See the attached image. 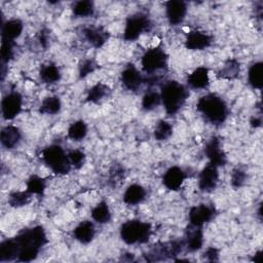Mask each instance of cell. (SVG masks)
I'll list each match as a JSON object with an SVG mask.
<instances>
[{"label": "cell", "instance_id": "6da1fadb", "mask_svg": "<svg viewBox=\"0 0 263 263\" xmlns=\"http://www.w3.org/2000/svg\"><path fill=\"white\" fill-rule=\"evenodd\" d=\"M197 111L212 124H222L228 116V107L225 101L216 93L202 96L196 103Z\"/></svg>", "mask_w": 263, "mask_h": 263}, {"label": "cell", "instance_id": "7a4b0ae2", "mask_svg": "<svg viewBox=\"0 0 263 263\" xmlns=\"http://www.w3.org/2000/svg\"><path fill=\"white\" fill-rule=\"evenodd\" d=\"M187 88L178 81L171 80L165 82L160 91L161 103L167 114H176L185 104L188 98Z\"/></svg>", "mask_w": 263, "mask_h": 263}, {"label": "cell", "instance_id": "3957f363", "mask_svg": "<svg viewBox=\"0 0 263 263\" xmlns=\"http://www.w3.org/2000/svg\"><path fill=\"white\" fill-rule=\"evenodd\" d=\"M151 224L140 220L126 221L120 227V237L127 245L147 242L151 236Z\"/></svg>", "mask_w": 263, "mask_h": 263}, {"label": "cell", "instance_id": "277c9868", "mask_svg": "<svg viewBox=\"0 0 263 263\" xmlns=\"http://www.w3.org/2000/svg\"><path fill=\"white\" fill-rule=\"evenodd\" d=\"M42 159L44 163L55 174L66 175L71 170V163L68 154L59 145H50L42 150Z\"/></svg>", "mask_w": 263, "mask_h": 263}, {"label": "cell", "instance_id": "5b68a950", "mask_svg": "<svg viewBox=\"0 0 263 263\" xmlns=\"http://www.w3.org/2000/svg\"><path fill=\"white\" fill-rule=\"evenodd\" d=\"M152 23L147 14L139 12L129 15L125 22L123 38L127 41H134L143 33L150 31Z\"/></svg>", "mask_w": 263, "mask_h": 263}, {"label": "cell", "instance_id": "8992f818", "mask_svg": "<svg viewBox=\"0 0 263 263\" xmlns=\"http://www.w3.org/2000/svg\"><path fill=\"white\" fill-rule=\"evenodd\" d=\"M185 247L184 240H174L168 242H160L155 246L147 253L146 260L147 261H159L165 260L170 258H174L178 256Z\"/></svg>", "mask_w": 263, "mask_h": 263}, {"label": "cell", "instance_id": "52a82bcc", "mask_svg": "<svg viewBox=\"0 0 263 263\" xmlns=\"http://www.w3.org/2000/svg\"><path fill=\"white\" fill-rule=\"evenodd\" d=\"M142 69L147 74L164 69L167 66V54L161 47H153L145 51L141 60Z\"/></svg>", "mask_w": 263, "mask_h": 263}, {"label": "cell", "instance_id": "ba28073f", "mask_svg": "<svg viewBox=\"0 0 263 263\" xmlns=\"http://www.w3.org/2000/svg\"><path fill=\"white\" fill-rule=\"evenodd\" d=\"M23 98L17 91H11L7 93L1 102V112L3 118L6 120H11L20 114L22 111Z\"/></svg>", "mask_w": 263, "mask_h": 263}, {"label": "cell", "instance_id": "9c48e42d", "mask_svg": "<svg viewBox=\"0 0 263 263\" xmlns=\"http://www.w3.org/2000/svg\"><path fill=\"white\" fill-rule=\"evenodd\" d=\"M204 153L209 158L210 163L216 165L217 167L224 166L227 162L226 154L221 147V142L219 138L217 137H212L209 140L204 148Z\"/></svg>", "mask_w": 263, "mask_h": 263}, {"label": "cell", "instance_id": "30bf717a", "mask_svg": "<svg viewBox=\"0 0 263 263\" xmlns=\"http://www.w3.org/2000/svg\"><path fill=\"white\" fill-rule=\"evenodd\" d=\"M216 215L215 208L209 204H198L192 206L189 211V223L193 226L202 227L203 224L210 222Z\"/></svg>", "mask_w": 263, "mask_h": 263}, {"label": "cell", "instance_id": "8fae6325", "mask_svg": "<svg viewBox=\"0 0 263 263\" xmlns=\"http://www.w3.org/2000/svg\"><path fill=\"white\" fill-rule=\"evenodd\" d=\"M218 180H219L218 167L209 162L199 174L198 187L202 192H211L216 188L218 184Z\"/></svg>", "mask_w": 263, "mask_h": 263}, {"label": "cell", "instance_id": "7c38bea8", "mask_svg": "<svg viewBox=\"0 0 263 263\" xmlns=\"http://www.w3.org/2000/svg\"><path fill=\"white\" fill-rule=\"evenodd\" d=\"M165 13L172 26L181 24L187 13V4L181 0H171L165 3Z\"/></svg>", "mask_w": 263, "mask_h": 263}, {"label": "cell", "instance_id": "4fadbf2b", "mask_svg": "<svg viewBox=\"0 0 263 263\" xmlns=\"http://www.w3.org/2000/svg\"><path fill=\"white\" fill-rule=\"evenodd\" d=\"M213 37L204 32L194 30L186 35L185 47L190 50H202L211 46Z\"/></svg>", "mask_w": 263, "mask_h": 263}, {"label": "cell", "instance_id": "5bb4252c", "mask_svg": "<svg viewBox=\"0 0 263 263\" xmlns=\"http://www.w3.org/2000/svg\"><path fill=\"white\" fill-rule=\"evenodd\" d=\"M120 80L126 89L135 91L145 82V77H143L138 69L132 64L122 70Z\"/></svg>", "mask_w": 263, "mask_h": 263}, {"label": "cell", "instance_id": "9a60e30c", "mask_svg": "<svg viewBox=\"0 0 263 263\" xmlns=\"http://www.w3.org/2000/svg\"><path fill=\"white\" fill-rule=\"evenodd\" d=\"M86 41L95 48L102 47L109 39V32L101 26H88L83 29Z\"/></svg>", "mask_w": 263, "mask_h": 263}, {"label": "cell", "instance_id": "2e32d148", "mask_svg": "<svg viewBox=\"0 0 263 263\" xmlns=\"http://www.w3.org/2000/svg\"><path fill=\"white\" fill-rule=\"evenodd\" d=\"M185 180V173L179 166H171L162 177L163 185L172 191L178 190Z\"/></svg>", "mask_w": 263, "mask_h": 263}, {"label": "cell", "instance_id": "e0dca14e", "mask_svg": "<svg viewBox=\"0 0 263 263\" xmlns=\"http://www.w3.org/2000/svg\"><path fill=\"white\" fill-rule=\"evenodd\" d=\"M184 241L185 247L189 252H196L200 250L203 243L202 227L190 225V228L186 232V238Z\"/></svg>", "mask_w": 263, "mask_h": 263}, {"label": "cell", "instance_id": "ac0fdd59", "mask_svg": "<svg viewBox=\"0 0 263 263\" xmlns=\"http://www.w3.org/2000/svg\"><path fill=\"white\" fill-rule=\"evenodd\" d=\"M95 234H96L95 225L92 224V222L87 220L80 222L73 230V235L75 239L83 245L89 243L93 239Z\"/></svg>", "mask_w": 263, "mask_h": 263}, {"label": "cell", "instance_id": "d6986e66", "mask_svg": "<svg viewBox=\"0 0 263 263\" xmlns=\"http://www.w3.org/2000/svg\"><path fill=\"white\" fill-rule=\"evenodd\" d=\"M188 85L193 89L205 88L210 83L209 70L205 67L196 68L187 78Z\"/></svg>", "mask_w": 263, "mask_h": 263}, {"label": "cell", "instance_id": "ffe728a7", "mask_svg": "<svg viewBox=\"0 0 263 263\" xmlns=\"http://www.w3.org/2000/svg\"><path fill=\"white\" fill-rule=\"evenodd\" d=\"M23 23L17 18H12L9 21H6L2 25L1 30V38L2 40H9L14 41L23 32Z\"/></svg>", "mask_w": 263, "mask_h": 263}, {"label": "cell", "instance_id": "44dd1931", "mask_svg": "<svg viewBox=\"0 0 263 263\" xmlns=\"http://www.w3.org/2000/svg\"><path fill=\"white\" fill-rule=\"evenodd\" d=\"M21 132L14 125H7L2 128L0 140L3 147L7 149L14 148L21 141Z\"/></svg>", "mask_w": 263, "mask_h": 263}, {"label": "cell", "instance_id": "7402d4cb", "mask_svg": "<svg viewBox=\"0 0 263 263\" xmlns=\"http://www.w3.org/2000/svg\"><path fill=\"white\" fill-rule=\"evenodd\" d=\"M145 188L139 184H132L126 188L123 194V201L128 205H136L141 203L145 199Z\"/></svg>", "mask_w": 263, "mask_h": 263}, {"label": "cell", "instance_id": "603a6c76", "mask_svg": "<svg viewBox=\"0 0 263 263\" xmlns=\"http://www.w3.org/2000/svg\"><path fill=\"white\" fill-rule=\"evenodd\" d=\"M18 249L14 237L3 240L0 243V261L6 262L13 259H17Z\"/></svg>", "mask_w": 263, "mask_h": 263}, {"label": "cell", "instance_id": "cb8c5ba5", "mask_svg": "<svg viewBox=\"0 0 263 263\" xmlns=\"http://www.w3.org/2000/svg\"><path fill=\"white\" fill-rule=\"evenodd\" d=\"M240 72V65L236 59H228L218 72V77L222 79H235Z\"/></svg>", "mask_w": 263, "mask_h": 263}, {"label": "cell", "instance_id": "d4e9b609", "mask_svg": "<svg viewBox=\"0 0 263 263\" xmlns=\"http://www.w3.org/2000/svg\"><path fill=\"white\" fill-rule=\"evenodd\" d=\"M248 81L253 88L261 89L263 86V64L262 62L254 63L248 72Z\"/></svg>", "mask_w": 263, "mask_h": 263}, {"label": "cell", "instance_id": "484cf974", "mask_svg": "<svg viewBox=\"0 0 263 263\" xmlns=\"http://www.w3.org/2000/svg\"><path fill=\"white\" fill-rule=\"evenodd\" d=\"M110 91H111V89L108 85L101 83V82L97 83L92 87H90L89 90L87 91L86 102L97 104V103L101 102L104 98L108 97Z\"/></svg>", "mask_w": 263, "mask_h": 263}, {"label": "cell", "instance_id": "4316f807", "mask_svg": "<svg viewBox=\"0 0 263 263\" xmlns=\"http://www.w3.org/2000/svg\"><path fill=\"white\" fill-rule=\"evenodd\" d=\"M40 78L44 83L52 84L61 79V72L53 64H47L40 69Z\"/></svg>", "mask_w": 263, "mask_h": 263}, {"label": "cell", "instance_id": "83f0119b", "mask_svg": "<svg viewBox=\"0 0 263 263\" xmlns=\"http://www.w3.org/2000/svg\"><path fill=\"white\" fill-rule=\"evenodd\" d=\"M91 217L92 219L99 224H106L111 220V212L106 201L99 202L92 210H91Z\"/></svg>", "mask_w": 263, "mask_h": 263}, {"label": "cell", "instance_id": "f1b7e54d", "mask_svg": "<svg viewBox=\"0 0 263 263\" xmlns=\"http://www.w3.org/2000/svg\"><path fill=\"white\" fill-rule=\"evenodd\" d=\"M62 108V103L59 97L52 96V97H47L43 100V102L40 105L39 112L41 114H48V115H53L60 112Z\"/></svg>", "mask_w": 263, "mask_h": 263}, {"label": "cell", "instance_id": "f546056e", "mask_svg": "<svg viewBox=\"0 0 263 263\" xmlns=\"http://www.w3.org/2000/svg\"><path fill=\"white\" fill-rule=\"evenodd\" d=\"M87 135V125L83 120L73 122L68 128V137L72 141H81Z\"/></svg>", "mask_w": 263, "mask_h": 263}, {"label": "cell", "instance_id": "4dcf8cb0", "mask_svg": "<svg viewBox=\"0 0 263 263\" xmlns=\"http://www.w3.org/2000/svg\"><path fill=\"white\" fill-rule=\"evenodd\" d=\"M73 13L77 17H87L93 14L95 6L92 1L89 0H80L75 2L73 5Z\"/></svg>", "mask_w": 263, "mask_h": 263}, {"label": "cell", "instance_id": "1f68e13d", "mask_svg": "<svg viewBox=\"0 0 263 263\" xmlns=\"http://www.w3.org/2000/svg\"><path fill=\"white\" fill-rule=\"evenodd\" d=\"M46 187V182L43 178L37 176V175H32L28 181H27V191L31 194H37V195H42Z\"/></svg>", "mask_w": 263, "mask_h": 263}, {"label": "cell", "instance_id": "d6a6232c", "mask_svg": "<svg viewBox=\"0 0 263 263\" xmlns=\"http://www.w3.org/2000/svg\"><path fill=\"white\" fill-rule=\"evenodd\" d=\"M125 178V170L119 163H114L109 170V184L112 187H117Z\"/></svg>", "mask_w": 263, "mask_h": 263}, {"label": "cell", "instance_id": "836d02e7", "mask_svg": "<svg viewBox=\"0 0 263 263\" xmlns=\"http://www.w3.org/2000/svg\"><path fill=\"white\" fill-rule=\"evenodd\" d=\"M173 134V126L165 120H159L154 128V138L157 141H165Z\"/></svg>", "mask_w": 263, "mask_h": 263}, {"label": "cell", "instance_id": "e575fe53", "mask_svg": "<svg viewBox=\"0 0 263 263\" xmlns=\"http://www.w3.org/2000/svg\"><path fill=\"white\" fill-rule=\"evenodd\" d=\"M160 103H161L160 93L151 90V91L146 92L145 96L143 97V99H142V108L145 111H152L155 108H157Z\"/></svg>", "mask_w": 263, "mask_h": 263}, {"label": "cell", "instance_id": "d590c367", "mask_svg": "<svg viewBox=\"0 0 263 263\" xmlns=\"http://www.w3.org/2000/svg\"><path fill=\"white\" fill-rule=\"evenodd\" d=\"M31 193H29L27 190L25 191H15L10 193L8 197V203L12 208H21L26 205L30 199H31Z\"/></svg>", "mask_w": 263, "mask_h": 263}, {"label": "cell", "instance_id": "8d00e7d4", "mask_svg": "<svg viewBox=\"0 0 263 263\" xmlns=\"http://www.w3.org/2000/svg\"><path fill=\"white\" fill-rule=\"evenodd\" d=\"M97 68H98V64H97V62H96L95 60L87 59V60L82 61V62L79 64V67H78L79 77H80V78L86 77L87 75H89V74H91L92 72H95Z\"/></svg>", "mask_w": 263, "mask_h": 263}, {"label": "cell", "instance_id": "74e56055", "mask_svg": "<svg viewBox=\"0 0 263 263\" xmlns=\"http://www.w3.org/2000/svg\"><path fill=\"white\" fill-rule=\"evenodd\" d=\"M14 41L2 40L1 41V61L3 64L8 63L13 58Z\"/></svg>", "mask_w": 263, "mask_h": 263}, {"label": "cell", "instance_id": "f35d334b", "mask_svg": "<svg viewBox=\"0 0 263 263\" xmlns=\"http://www.w3.org/2000/svg\"><path fill=\"white\" fill-rule=\"evenodd\" d=\"M68 158L71 163V166H74L75 168H80L82 167L85 161V154L81 150L75 149L68 153Z\"/></svg>", "mask_w": 263, "mask_h": 263}, {"label": "cell", "instance_id": "ab89813d", "mask_svg": "<svg viewBox=\"0 0 263 263\" xmlns=\"http://www.w3.org/2000/svg\"><path fill=\"white\" fill-rule=\"evenodd\" d=\"M246 180H247V174H246L245 171H242V170H240L238 167L234 168L232 171L230 183H231V186L233 188L241 187L246 183Z\"/></svg>", "mask_w": 263, "mask_h": 263}, {"label": "cell", "instance_id": "60d3db41", "mask_svg": "<svg viewBox=\"0 0 263 263\" xmlns=\"http://www.w3.org/2000/svg\"><path fill=\"white\" fill-rule=\"evenodd\" d=\"M203 257L208 261H211V262L218 261V259H219V251L216 248H214V247H210L203 253Z\"/></svg>", "mask_w": 263, "mask_h": 263}, {"label": "cell", "instance_id": "b9f144b4", "mask_svg": "<svg viewBox=\"0 0 263 263\" xmlns=\"http://www.w3.org/2000/svg\"><path fill=\"white\" fill-rule=\"evenodd\" d=\"M48 37H49V34H48V31L46 29H43L39 32V36H38V39H39V42L40 44L45 48L47 46V43H48Z\"/></svg>", "mask_w": 263, "mask_h": 263}, {"label": "cell", "instance_id": "7bdbcfd3", "mask_svg": "<svg viewBox=\"0 0 263 263\" xmlns=\"http://www.w3.org/2000/svg\"><path fill=\"white\" fill-rule=\"evenodd\" d=\"M251 125L253 126V127H259V126H261V124H262V119H261V117H253L252 119H251Z\"/></svg>", "mask_w": 263, "mask_h": 263}, {"label": "cell", "instance_id": "ee69618b", "mask_svg": "<svg viewBox=\"0 0 263 263\" xmlns=\"http://www.w3.org/2000/svg\"><path fill=\"white\" fill-rule=\"evenodd\" d=\"M252 261H255V262H258V263L261 262V261H262V251H258V252L254 255Z\"/></svg>", "mask_w": 263, "mask_h": 263}]
</instances>
